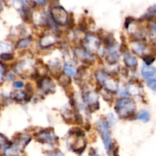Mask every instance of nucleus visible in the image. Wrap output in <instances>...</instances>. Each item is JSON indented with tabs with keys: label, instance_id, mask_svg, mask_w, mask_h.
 Returning a JSON list of instances; mask_svg holds the SVG:
<instances>
[{
	"label": "nucleus",
	"instance_id": "nucleus-1",
	"mask_svg": "<svg viewBox=\"0 0 156 156\" xmlns=\"http://www.w3.org/2000/svg\"><path fill=\"white\" fill-rule=\"evenodd\" d=\"M136 109L135 103L129 98L119 99L115 105V111L120 117H126L132 115Z\"/></svg>",
	"mask_w": 156,
	"mask_h": 156
},
{
	"label": "nucleus",
	"instance_id": "nucleus-2",
	"mask_svg": "<svg viewBox=\"0 0 156 156\" xmlns=\"http://www.w3.org/2000/svg\"><path fill=\"white\" fill-rule=\"evenodd\" d=\"M96 127H97L98 132L100 134L103 140L105 149L108 152H110L111 148V134H110L109 123L105 119H101L96 123Z\"/></svg>",
	"mask_w": 156,
	"mask_h": 156
},
{
	"label": "nucleus",
	"instance_id": "nucleus-3",
	"mask_svg": "<svg viewBox=\"0 0 156 156\" xmlns=\"http://www.w3.org/2000/svg\"><path fill=\"white\" fill-rule=\"evenodd\" d=\"M53 21L59 25H65L68 21V13L61 6H55L51 10Z\"/></svg>",
	"mask_w": 156,
	"mask_h": 156
},
{
	"label": "nucleus",
	"instance_id": "nucleus-4",
	"mask_svg": "<svg viewBox=\"0 0 156 156\" xmlns=\"http://www.w3.org/2000/svg\"><path fill=\"white\" fill-rule=\"evenodd\" d=\"M96 77L101 85L106 87L109 91H115L117 88V83L111 79H110L105 73H103L102 71H98L96 73Z\"/></svg>",
	"mask_w": 156,
	"mask_h": 156
},
{
	"label": "nucleus",
	"instance_id": "nucleus-5",
	"mask_svg": "<svg viewBox=\"0 0 156 156\" xmlns=\"http://www.w3.org/2000/svg\"><path fill=\"white\" fill-rule=\"evenodd\" d=\"M36 138L42 143L47 144H53L55 142H57L58 138L55 135L52 129H44L36 135Z\"/></svg>",
	"mask_w": 156,
	"mask_h": 156
},
{
	"label": "nucleus",
	"instance_id": "nucleus-6",
	"mask_svg": "<svg viewBox=\"0 0 156 156\" xmlns=\"http://www.w3.org/2000/svg\"><path fill=\"white\" fill-rule=\"evenodd\" d=\"M83 42L84 47L89 53L90 52L93 53L98 50L100 41L97 37L94 36V35H87L85 39L83 40Z\"/></svg>",
	"mask_w": 156,
	"mask_h": 156
},
{
	"label": "nucleus",
	"instance_id": "nucleus-7",
	"mask_svg": "<svg viewBox=\"0 0 156 156\" xmlns=\"http://www.w3.org/2000/svg\"><path fill=\"white\" fill-rule=\"evenodd\" d=\"M83 99L85 103L89 105V109L93 108L92 111L98 109V108H96V105L99 106V105L98 101V95L95 92L89 91V90L85 91V93L83 94Z\"/></svg>",
	"mask_w": 156,
	"mask_h": 156
},
{
	"label": "nucleus",
	"instance_id": "nucleus-8",
	"mask_svg": "<svg viewBox=\"0 0 156 156\" xmlns=\"http://www.w3.org/2000/svg\"><path fill=\"white\" fill-rule=\"evenodd\" d=\"M142 75L147 81L154 79L156 77V68L151 66L144 65L142 68Z\"/></svg>",
	"mask_w": 156,
	"mask_h": 156
},
{
	"label": "nucleus",
	"instance_id": "nucleus-9",
	"mask_svg": "<svg viewBox=\"0 0 156 156\" xmlns=\"http://www.w3.org/2000/svg\"><path fill=\"white\" fill-rule=\"evenodd\" d=\"M85 145H86V143H85V140L82 138V136H78L76 141L72 145V149L76 153L78 152L81 153L85 150Z\"/></svg>",
	"mask_w": 156,
	"mask_h": 156
},
{
	"label": "nucleus",
	"instance_id": "nucleus-10",
	"mask_svg": "<svg viewBox=\"0 0 156 156\" xmlns=\"http://www.w3.org/2000/svg\"><path fill=\"white\" fill-rule=\"evenodd\" d=\"M124 62L126 66L129 68H136L138 64L136 58L129 52H126L124 53Z\"/></svg>",
	"mask_w": 156,
	"mask_h": 156
},
{
	"label": "nucleus",
	"instance_id": "nucleus-11",
	"mask_svg": "<svg viewBox=\"0 0 156 156\" xmlns=\"http://www.w3.org/2000/svg\"><path fill=\"white\" fill-rule=\"evenodd\" d=\"M56 41V37L54 35H46L44 36L40 41V44L42 47L46 48V47H48L50 46L53 45V44H55V42Z\"/></svg>",
	"mask_w": 156,
	"mask_h": 156
},
{
	"label": "nucleus",
	"instance_id": "nucleus-12",
	"mask_svg": "<svg viewBox=\"0 0 156 156\" xmlns=\"http://www.w3.org/2000/svg\"><path fill=\"white\" fill-rule=\"evenodd\" d=\"M39 87L41 88H43L45 91H53L54 88V84L53 83L51 80L48 78H44V79H41L39 84Z\"/></svg>",
	"mask_w": 156,
	"mask_h": 156
},
{
	"label": "nucleus",
	"instance_id": "nucleus-13",
	"mask_svg": "<svg viewBox=\"0 0 156 156\" xmlns=\"http://www.w3.org/2000/svg\"><path fill=\"white\" fill-rule=\"evenodd\" d=\"M108 60L111 63H114V62H117L119 59V54L117 53V49L114 48V46L112 45L109 47L108 49Z\"/></svg>",
	"mask_w": 156,
	"mask_h": 156
},
{
	"label": "nucleus",
	"instance_id": "nucleus-14",
	"mask_svg": "<svg viewBox=\"0 0 156 156\" xmlns=\"http://www.w3.org/2000/svg\"><path fill=\"white\" fill-rule=\"evenodd\" d=\"M64 73H65L66 76H69V77H72L75 75V66L73 65L71 62H66V63L64 65L63 67Z\"/></svg>",
	"mask_w": 156,
	"mask_h": 156
},
{
	"label": "nucleus",
	"instance_id": "nucleus-15",
	"mask_svg": "<svg viewBox=\"0 0 156 156\" xmlns=\"http://www.w3.org/2000/svg\"><path fill=\"white\" fill-rule=\"evenodd\" d=\"M132 50L136 54L142 55L145 51V46L142 43L133 42L132 44Z\"/></svg>",
	"mask_w": 156,
	"mask_h": 156
},
{
	"label": "nucleus",
	"instance_id": "nucleus-16",
	"mask_svg": "<svg viewBox=\"0 0 156 156\" xmlns=\"http://www.w3.org/2000/svg\"><path fill=\"white\" fill-rule=\"evenodd\" d=\"M136 118L140 120H143L144 122H148L149 120V119H150V115H149V113L147 111H146V110H141L137 114Z\"/></svg>",
	"mask_w": 156,
	"mask_h": 156
},
{
	"label": "nucleus",
	"instance_id": "nucleus-17",
	"mask_svg": "<svg viewBox=\"0 0 156 156\" xmlns=\"http://www.w3.org/2000/svg\"><path fill=\"white\" fill-rule=\"evenodd\" d=\"M12 98L15 99V100L18 101H21L26 99V98L27 97V94L25 92L22 91H15L12 94Z\"/></svg>",
	"mask_w": 156,
	"mask_h": 156
},
{
	"label": "nucleus",
	"instance_id": "nucleus-18",
	"mask_svg": "<svg viewBox=\"0 0 156 156\" xmlns=\"http://www.w3.org/2000/svg\"><path fill=\"white\" fill-rule=\"evenodd\" d=\"M30 37L24 38V39L21 40V41L18 43V47H19V48H24V47H26L29 44H30Z\"/></svg>",
	"mask_w": 156,
	"mask_h": 156
},
{
	"label": "nucleus",
	"instance_id": "nucleus-19",
	"mask_svg": "<svg viewBox=\"0 0 156 156\" xmlns=\"http://www.w3.org/2000/svg\"><path fill=\"white\" fill-rule=\"evenodd\" d=\"M148 86L151 88L152 90H153L154 91H156V77L154 79H149L147 81Z\"/></svg>",
	"mask_w": 156,
	"mask_h": 156
},
{
	"label": "nucleus",
	"instance_id": "nucleus-20",
	"mask_svg": "<svg viewBox=\"0 0 156 156\" xmlns=\"http://www.w3.org/2000/svg\"><path fill=\"white\" fill-rule=\"evenodd\" d=\"M143 59H144L145 62L146 63V65L147 66H150V64H152V62H154V60H155V58L152 57V56H146L144 58H143Z\"/></svg>",
	"mask_w": 156,
	"mask_h": 156
},
{
	"label": "nucleus",
	"instance_id": "nucleus-21",
	"mask_svg": "<svg viewBox=\"0 0 156 156\" xmlns=\"http://www.w3.org/2000/svg\"><path fill=\"white\" fill-rule=\"evenodd\" d=\"M6 152H7L6 156H18L16 151L13 150V149H9V150L6 151Z\"/></svg>",
	"mask_w": 156,
	"mask_h": 156
},
{
	"label": "nucleus",
	"instance_id": "nucleus-22",
	"mask_svg": "<svg viewBox=\"0 0 156 156\" xmlns=\"http://www.w3.org/2000/svg\"><path fill=\"white\" fill-rule=\"evenodd\" d=\"M24 86V83L22 82H20V81H17V82H15L13 83V87L14 88H21Z\"/></svg>",
	"mask_w": 156,
	"mask_h": 156
},
{
	"label": "nucleus",
	"instance_id": "nucleus-23",
	"mask_svg": "<svg viewBox=\"0 0 156 156\" xmlns=\"http://www.w3.org/2000/svg\"><path fill=\"white\" fill-rule=\"evenodd\" d=\"M1 58L4 60H9V59H12V56L10 54H7V53H3L1 55Z\"/></svg>",
	"mask_w": 156,
	"mask_h": 156
},
{
	"label": "nucleus",
	"instance_id": "nucleus-24",
	"mask_svg": "<svg viewBox=\"0 0 156 156\" xmlns=\"http://www.w3.org/2000/svg\"><path fill=\"white\" fill-rule=\"evenodd\" d=\"M150 30L151 32H152L153 34H156V22H153L152 24H151Z\"/></svg>",
	"mask_w": 156,
	"mask_h": 156
},
{
	"label": "nucleus",
	"instance_id": "nucleus-25",
	"mask_svg": "<svg viewBox=\"0 0 156 156\" xmlns=\"http://www.w3.org/2000/svg\"><path fill=\"white\" fill-rule=\"evenodd\" d=\"M6 143H8V141L5 137L0 135V145H5Z\"/></svg>",
	"mask_w": 156,
	"mask_h": 156
},
{
	"label": "nucleus",
	"instance_id": "nucleus-26",
	"mask_svg": "<svg viewBox=\"0 0 156 156\" xmlns=\"http://www.w3.org/2000/svg\"><path fill=\"white\" fill-rule=\"evenodd\" d=\"M48 156H64L63 154L60 152H53V153L50 154Z\"/></svg>",
	"mask_w": 156,
	"mask_h": 156
},
{
	"label": "nucleus",
	"instance_id": "nucleus-27",
	"mask_svg": "<svg viewBox=\"0 0 156 156\" xmlns=\"http://www.w3.org/2000/svg\"><path fill=\"white\" fill-rule=\"evenodd\" d=\"M89 155H90V156H101V155H99L98 154L97 152H96L95 151H94L93 149H91V151H90Z\"/></svg>",
	"mask_w": 156,
	"mask_h": 156
},
{
	"label": "nucleus",
	"instance_id": "nucleus-28",
	"mask_svg": "<svg viewBox=\"0 0 156 156\" xmlns=\"http://www.w3.org/2000/svg\"><path fill=\"white\" fill-rule=\"evenodd\" d=\"M149 10H150L151 13H156V5L155 6H153V7L151 8V9H149Z\"/></svg>",
	"mask_w": 156,
	"mask_h": 156
},
{
	"label": "nucleus",
	"instance_id": "nucleus-29",
	"mask_svg": "<svg viewBox=\"0 0 156 156\" xmlns=\"http://www.w3.org/2000/svg\"><path fill=\"white\" fill-rule=\"evenodd\" d=\"M2 73H3V69L1 66H0V79L2 78Z\"/></svg>",
	"mask_w": 156,
	"mask_h": 156
},
{
	"label": "nucleus",
	"instance_id": "nucleus-30",
	"mask_svg": "<svg viewBox=\"0 0 156 156\" xmlns=\"http://www.w3.org/2000/svg\"><path fill=\"white\" fill-rule=\"evenodd\" d=\"M2 3L0 2V12L2 11Z\"/></svg>",
	"mask_w": 156,
	"mask_h": 156
},
{
	"label": "nucleus",
	"instance_id": "nucleus-31",
	"mask_svg": "<svg viewBox=\"0 0 156 156\" xmlns=\"http://www.w3.org/2000/svg\"><path fill=\"white\" fill-rule=\"evenodd\" d=\"M155 44L156 45V39H155Z\"/></svg>",
	"mask_w": 156,
	"mask_h": 156
}]
</instances>
